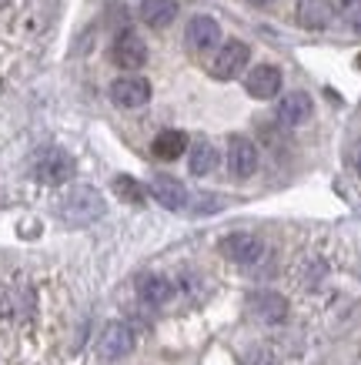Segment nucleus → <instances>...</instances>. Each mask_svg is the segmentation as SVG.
Here are the masks:
<instances>
[{
    "label": "nucleus",
    "mask_w": 361,
    "mask_h": 365,
    "mask_svg": "<svg viewBox=\"0 0 361 365\" xmlns=\"http://www.w3.org/2000/svg\"><path fill=\"white\" fill-rule=\"evenodd\" d=\"M184 41L194 54H208L221 41V24L214 21V17H208V14H197V17H191V24H187Z\"/></svg>",
    "instance_id": "obj_5"
},
{
    "label": "nucleus",
    "mask_w": 361,
    "mask_h": 365,
    "mask_svg": "<svg viewBox=\"0 0 361 365\" xmlns=\"http://www.w3.org/2000/svg\"><path fill=\"white\" fill-rule=\"evenodd\" d=\"M248 57H251V51H248V44H244V41H228V44H221L218 54L211 57V64H208L211 78H218V81L238 78L241 67L248 64Z\"/></svg>",
    "instance_id": "obj_3"
},
{
    "label": "nucleus",
    "mask_w": 361,
    "mask_h": 365,
    "mask_svg": "<svg viewBox=\"0 0 361 365\" xmlns=\"http://www.w3.org/2000/svg\"><path fill=\"white\" fill-rule=\"evenodd\" d=\"M351 161H355V171L361 175V141L355 144V155H351Z\"/></svg>",
    "instance_id": "obj_21"
},
{
    "label": "nucleus",
    "mask_w": 361,
    "mask_h": 365,
    "mask_svg": "<svg viewBox=\"0 0 361 365\" xmlns=\"http://www.w3.org/2000/svg\"><path fill=\"white\" fill-rule=\"evenodd\" d=\"M335 21V7L328 0H298V24L305 31H328Z\"/></svg>",
    "instance_id": "obj_12"
},
{
    "label": "nucleus",
    "mask_w": 361,
    "mask_h": 365,
    "mask_svg": "<svg viewBox=\"0 0 361 365\" xmlns=\"http://www.w3.org/2000/svg\"><path fill=\"white\" fill-rule=\"evenodd\" d=\"M104 211H108V205L100 198V191H94L90 185H77L57 201V215L70 228H88L98 218H104Z\"/></svg>",
    "instance_id": "obj_1"
},
{
    "label": "nucleus",
    "mask_w": 361,
    "mask_h": 365,
    "mask_svg": "<svg viewBox=\"0 0 361 365\" xmlns=\"http://www.w3.org/2000/svg\"><path fill=\"white\" fill-rule=\"evenodd\" d=\"M221 255L234 262V265H254V262H261L264 255V242L258 235H248V232H234L228 235L224 242H221Z\"/></svg>",
    "instance_id": "obj_4"
},
{
    "label": "nucleus",
    "mask_w": 361,
    "mask_h": 365,
    "mask_svg": "<svg viewBox=\"0 0 361 365\" xmlns=\"http://www.w3.org/2000/svg\"><path fill=\"white\" fill-rule=\"evenodd\" d=\"M114 64L117 67H124V71H137V67H144V61H147V44H144L137 34H131V31H124L114 41Z\"/></svg>",
    "instance_id": "obj_9"
},
{
    "label": "nucleus",
    "mask_w": 361,
    "mask_h": 365,
    "mask_svg": "<svg viewBox=\"0 0 361 365\" xmlns=\"http://www.w3.org/2000/svg\"><path fill=\"white\" fill-rule=\"evenodd\" d=\"M74 175V158L67 155L64 148H44L33 158V178L44 185H64Z\"/></svg>",
    "instance_id": "obj_2"
},
{
    "label": "nucleus",
    "mask_w": 361,
    "mask_h": 365,
    "mask_svg": "<svg viewBox=\"0 0 361 365\" xmlns=\"http://www.w3.org/2000/svg\"><path fill=\"white\" fill-rule=\"evenodd\" d=\"M110 101L117 108H144L151 101V81L144 78H117L110 84Z\"/></svg>",
    "instance_id": "obj_7"
},
{
    "label": "nucleus",
    "mask_w": 361,
    "mask_h": 365,
    "mask_svg": "<svg viewBox=\"0 0 361 365\" xmlns=\"http://www.w3.org/2000/svg\"><path fill=\"white\" fill-rule=\"evenodd\" d=\"M244 88H248V94L251 98H258V101H271L278 91H281V71L278 67H271V64H258L244 78Z\"/></svg>",
    "instance_id": "obj_11"
},
{
    "label": "nucleus",
    "mask_w": 361,
    "mask_h": 365,
    "mask_svg": "<svg viewBox=\"0 0 361 365\" xmlns=\"http://www.w3.org/2000/svg\"><path fill=\"white\" fill-rule=\"evenodd\" d=\"M228 171L234 178H251L258 171V148L248 138H231L228 141Z\"/></svg>",
    "instance_id": "obj_8"
},
{
    "label": "nucleus",
    "mask_w": 361,
    "mask_h": 365,
    "mask_svg": "<svg viewBox=\"0 0 361 365\" xmlns=\"http://www.w3.org/2000/svg\"><path fill=\"white\" fill-rule=\"evenodd\" d=\"M341 21L351 31H361V0H341Z\"/></svg>",
    "instance_id": "obj_20"
},
{
    "label": "nucleus",
    "mask_w": 361,
    "mask_h": 365,
    "mask_svg": "<svg viewBox=\"0 0 361 365\" xmlns=\"http://www.w3.org/2000/svg\"><path fill=\"white\" fill-rule=\"evenodd\" d=\"M248 4H254V7H268V4H274V0H248Z\"/></svg>",
    "instance_id": "obj_22"
},
{
    "label": "nucleus",
    "mask_w": 361,
    "mask_h": 365,
    "mask_svg": "<svg viewBox=\"0 0 361 365\" xmlns=\"http://www.w3.org/2000/svg\"><path fill=\"white\" fill-rule=\"evenodd\" d=\"M131 349H134V332L124 325V322H110L108 329H104V335L98 339V355L108 359V362L124 359Z\"/></svg>",
    "instance_id": "obj_6"
},
{
    "label": "nucleus",
    "mask_w": 361,
    "mask_h": 365,
    "mask_svg": "<svg viewBox=\"0 0 361 365\" xmlns=\"http://www.w3.org/2000/svg\"><path fill=\"white\" fill-rule=\"evenodd\" d=\"M137 295H141L144 305L157 309V305L171 302V295H174V285H171L167 278H161V275H147V278H141V285H137Z\"/></svg>",
    "instance_id": "obj_16"
},
{
    "label": "nucleus",
    "mask_w": 361,
    "mask_h": 365,
    "mask_svg": "<svg viewBox=\"0 0 361 365\" xmlns=\"http://www.w3.org/2000/svg\"><path fill=\"white\" fill-rule=\"evenodd\" d=\"M254 315L268 325H278V322L288 319V302L285 295H278V292H261L258 299H254Z\"/></svg>",
    "instance_id": "obj_14"
},
{
    "label": "nucleus",
    "mask_w": 361,
    "mask_h": 365,
    "mask_svg": "<svg viewBox=\"0 0 361 365\" xmlns=\"http://www.w3.org/2000/svg\"><path fill=\"white\" fill-rule=\"evenodd\" d=\"M114 191H117V198L131 201V205H144V188L134 181L131 175H117V178H114Z\"/></svg>",
    "instance_id": "obj_19"
},
{
    "label": "nucleus",
    "mask_w": 361,
    "mask_h": 365,
    "mask_svg": "<svg viewBox=\"0 0 361 365\" xmlns=\"http://www.w3.org/2000/svg\"><path fill=\"white\" fill-rule=\"evenodd\" d=\"M311 111H315V104H311L305 91H291L278 104V121L288 124V128H298V124H305L311 118Z\"/></svg>",
    "instance_id": "obj_13"
},
{
    "label": "nucleus",
    "mask_w": 361,
    "mask_h": 365,
    "mask_svg": "<svg viewBox=\"0 0 361 365\" xmlns=\"http://www.w3.org/2000/svg\"><path fill=\"white\" fill-rule=\"evenodd\" d=\"M177 17V4L174 0H141V21L154 31H161Z\"/></svg>",
    "instance_id": "obj_15"
},
{
    "label": "nucleus",
    "mask_w": 361,
    "mask_h": 365,
    "mask_svg": "<svg viewBox=\"0 0 361 365\" xmlns=\"http://www.w3.org/2000/svg\"><path fill=\"white\" fill-rule=\"evenodd\" d=\"M151 151H154V158H161V161H177V158L187 151V134L184 131H161L154 138Z\"/></svg>",
    "instance_id": "obj_17"
},
{
    "label": "nucleus",
    "mask_w": 361,
    "mask_h": 365,
    "mask_svg": "<svg viewBox=\"0 0 361 365\" xmlns=\"http://www.w3.org/2000/svg\"><path fill=\"white\" fill-rule=\"evenodd\" d=\"M151 195L161 201L167 211H184L187 208V188L171 175H154L151 178Z\"/></svg>",
    "instance_id": "obj_10"
},
{
    "label": "nucleus",
    "mask_w": 361,
    "mask_h": 365,
    "mask_svg": "<svg viewBox=\"0 0 361 365\" xmlns=\"http://www.w3.org/2000/svg\"><path fill=\"white\" fill-rule=\"evenodd\" d=\"M214 168H218V148L211 141H197L194 148H191V175L204 178V175H211Z\"/></svg>",
    "instance_id": "obj_18"
}]
</instances>
